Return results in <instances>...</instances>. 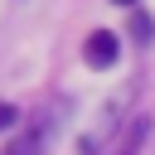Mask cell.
<instances>
[{
    "instance_id": "3",
    "label": "cell",
    "mask_w": 155,
    "mask_h": 155,
    "mask_svg": "<svg viewBox=\"0 0 155 155\" xmlns=\"http://www.w3.org/2000/svg\"><path fill=\"white\" fill-rule=\"evenodd\" d=\"M145 136H150V121H145V116H131V121H126V131L116 136V145H111V155H140V145H145Z\"/></svg>"
},
{
    "instance_id": "6",
    "label": "cell",
    "mask_w": 155,
    "mask_h": 155,
    "mask_svg": "<svg viewBox=\"0 0 155 155\" xmlns=\"http://www.w3.org/2000/svg\"><path fill=\"white\" fill-rule=\"evenodd\" d=\"M111 5H136V0H111Z\"/></svg>"
},
{
    "instance_id": "5",
    "label": "cell",
    "mask_w": 155,
    "mask_h": 155,
    "mask_svg": "<svg viewBox=\"0 0 155 155\" xmlns=\"http://www.w3.org/2000/svg\"><path fill=\"white\" fill-rule=\"evenodd\" d=\"M15 121H19V111H15V107H5V102H0V131H10V126H15Z\"/></svg>"
},
{
    "instance_id": "1",
    "label": "cell",
    "mask_w": 155,
    "mask_h": 155,
    "mask_svg": "<svg viewBox=\"0 0 155 155\" xmlns=\"http://www.w3.org/2000/svg\"><path fill=\"white\" fill-rule=\"evenodd\" d=\"M53 126H58V116H53V111H44V121H34L29 131H19V136L5 145V155H44V150H48V140H53Z\"/></svg>"
},
{
    "instance_id": "2",
    "label": "cell",
    "mask_w": 155,
    "mask_h": 155,
    "mask_svg": "<svg viewBox=\"0 0 155 155\" xmlns=\"http://www.w3.org/2000/svg\"><path fill=\"white\" fill-rule=\"evenodd\" d=\"M82 58H87V68H111V63H116V34H111V29H97V34H87V44H82Z\"/></svg>"
},
{
    "instance_id": "4",
    "label": "cell",
    "mask_w": 155,
    "mask_h": 155,
    "mask_svg": "<svg viewBox=\"0 0 155 155\" xmlns=\"http://www.w3.org/2000/svg\"><path fill=\"white\" fill-rule=\"evenodd\" d=\"M131 34H136V39H150V34H155L150 15H131Z\"/></svg>"
}]
</instances>
